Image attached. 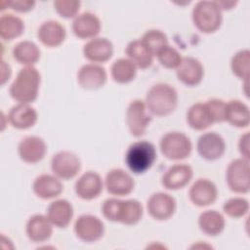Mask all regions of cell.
<instances>
[{
    "label": "cell",
    "mask_w": 250,
    "mask_h": 250,
    "mask_svg": "<svg viewBox=\"0 0 250 250\" xmlns=\"http://www.w3.org/2000/svg\"><path fill=\"white\" fill-rule=\"evenodd\" d=\"M13 56L17 62L28 66L39 60L40 50L35 43L31 41H22L14 47Z\"/></svg>",
    "instance_id": "4dcf8cb0"
},
{
    "label": "cell",
    "mask_w": 250,
    "mask_h": 250,
    "mask_svg": "<svg viewBox=\"0 0 250 250\" xmlns=\"http://www.w3.org/2000/svg\"><path fill=\"white\" fill-rule=\"evenodd\" d=\"M40 85L38 70L28 65L21 68L11 85V97L20 104H29L36 100Z\"/></svg>",
    "instance_id": "7a4b0ae2"
},
{
    "label": "cell",
    "mask_w": 250,
    "mask_h": 250,
    "mask_svg": "<svg viewBox=\"0 0 250 250\" xmlns=\"http://www.w3.org/2000/svg\"><path fill=\"white\" fill-rule=\"evenodd\" d=\"M8 120L17 129H27L36 123L37 112L28 104H20L12 107Z\"/></svg>",
    "instance_id": "603a6c76"
},
{
    "label": "cell",
    "mask_w": 250,
    "mask_h": 250,
    "mask_svg": "<svg viewBox=\"0 0 250 250\" xmlns=\"http://www.w3.org/2000/svg\"><path fill=\"white\" fill-rule=\"evenodd\" d=\"M63 188L60 180L52 175L43 174L37 177L33 183L35 194L43 199H50L59 196Z\"/></svg>",
    "instance_id": "d4e9b609"
},
{
    "label": "cell",
    "mask_w": 250,
    "mask_h": 250,
    "mask_svg": "<svg viewBox=\"0 0 250 250\" xmlns=\"http://www.w3.org/2000/svg\"><path fill=\"white\" fill-rule=\"evenodd\" d=\"M141 40L147 50L152 54V56L157 55L161 49L168 45L167 36L162 31L157 29L146 31Z\"/></svg>",
    "instance_id": "836d02e7"
},
{
    "label": "cell",
    "mask_w": 250,
    "mask_h": 250,
    "mask_svg": "<svg viewBox=\"0 0 250 250\" xmlns=\"http://www.w3.org/2000/svg\"><path fill=\"white\" fill-rule=\"evenodd\" d=\"M126 54L129 60L140 68H147L152 63L153 56L142 40L131 41L126 48Z\"/></svg>",
    "instance_id": "83f0119b"
},
{
    "label": "cell",
    "mask_w": 250,
    "mask_h": 250,
    "mask_svg": "<svg viewBox=\"0 0 250 250\" xmlns=\"http://www.w3.org/2000/svg\"><path fill=\"white\" fill-rule=\"evenodd\" d=\"M77 80L82 88L96 90L104 85L106 81V72L104 67L98 64L88 63L80 68L77 74Z\"/></svg>",
    "instance_id": "e0dca14e"
},
{
    "label": "cell",
    "mask_w": 250,
    "mask_h": 250,
    "mask_svg": "<svg viewBox=\"0 0 250 250\" xmlns=\"http://www.w3.org/2000/svg\"><path fill=\"white\" fill-rule=\"evenodd\" d=\"M227 183L229 188L238 193H246L249 191V161L245 158L235 159L229 165L227 169Z\"/></svg>",
    "instance_id": "52a82bcc"
},
{
    "label": "cell",
    "mask_w": 250,
    "mask_h": 250,
    "mask_svg": "<svg viewBox=\"0 0 250 250\" xmlns=\"http://www.w3.org/2000/svg\"><path fill=\"white\" fill-rule=\"evenodd\" d=\"M192 178V169L186 164L170 167L162 177V185L167 189H179L187 186Z\"/></svg>",
    "instance_id": "d6986e66"
},
{
    "label": "cell",
    "mask_w": 250,
    "mask_h": 250,
    "mask_svg": "<svg viewBox=\"0 0 250 250\" xmlns=\"http://www.w3.org/2000/svg\"><path fill=\"white\" fill-rule=\"evenodd\" d=\"M239 151L245 159H249V133L244 134L239 141Z\"/></svg>",
    "instance_id": "60d3db41"
},
{
    "label": "cell",
    "mask_w": 250,
    "mask_h": 250,
    "mask_svg": "<svg viewBox=\"0 0 250 250\" xmlns=\"http://www.w3.org/2000/svg\"><path fill=\"white\" fill-rule=\"evenodd\" d=\"M54 6L58 14L65 19H70L76 16L79 11L80 2L69 0H58L54 2Z\"/></svg>",
    "instance_id": "74e56055"
},
{
    "label": "cell",
    "mask_w": 250,
    "mask_h": 250,
    "mask_svg": "<svg viewBox=\"0 0 250 250\" xmlns=\"http://www.w3.org/2000/svg\"><path fill=\"white\" fill-rule=\"evenodd\" d=\"M156 159L154 146L146 141H140L131 145L126 153V163L135 174L147 171Z\"/></svg>",
    "instance_id": "277c9868"
},
{
    "label": "cell",
    "mask_w": 250,
    "mask_h": 250,
    "mask_svg": "<svg viewBox=\"0 0 250 250\" xmlns=\"http://www.w3.org/2000/svg\"><path fill=\"white\" fill-rule=\"evenodd\" d=\"M146 104L140 101H133L127 109L126 121L131 134L135 137L142 136L148 126L151 118L146 114Z\"/></svg>",
    "instance_id": "30bf717a"
},
{
    "label": "cell",
    "mask_w": 250,
    "mask_h": 250,
    "mask_svg": "<svg viewBox=\"0 0 250 250\" xmlns=\"http://www.w3.org/2000/svg\"><path fill=\"white\" fill-rule=\"evenodd\" d=\"M147 212L156 220H167L176 210V201L168 193L156 192L147 200Z\"/></svg>",
    "instance_id": "8fae6325"
},
{
    "label": "cell",
    "mask_w": 250,
    "mask_h": 250,
    "mask_svg": "<svg viewBox=\"0 0 250 250\" xmlns=\"http://www.w3.org/2000/svg\"><path fill=\"white\" fill-rule=\"evenodd\" d=\"M72 30L78 38H94L101 30V21L94 14L83 13L74 20Z\"/></svg>",
    "instance_id": "44dd1931"
},
{
    "label": "cell",
    "mask_w": 250,
    "mask_h": 250,
    "mask_svg": "<svg viewBox=\"0 0 250 250\" xmlns=\"http://www.w3.org/2000/svg\"><path fill=\"white\" fill-rule=\"evenodd\" d=\"M198 225L205 234L215 236L224 230L225 219L219 212L215 210H207L199 216Z\"/></svg>",
    "instance_id": "f1b7e54d"
},
{
    "label": "cell",
    "mask_w": 250,
    "mask_h": 250,
    "mask_svg": "<svg viewBox=\"0 0 250 250\" xmlns=\"http://www.w3.org/2000/svg\"><path fill=\"white\" fill-rule=\"evenodd\" d=\"M11 75V69L9 64H7L4 61H2L1 64V84H4Z\"/></svg>",
    "instance_id": "b9f144b4"
},
{
    "label": "cell",
    "mask_w": 250,
    "mask_h": 250,
    "mask_svg": "<svg viewBox=\"0 0 250 250\" xmlns=\"http://www.w3.org/2000/svg\"><path fill=\"white\" fill-rule=\"evenodd\" d=\"M53 224L48 217L34 215L26 224V234L33 242H44L48 240L53 232Z\"/></svg>",
    "instance_id": "7402d4cb"
},
{
    "label": "cell",
    "mask_w": 250,
    "mask_h": 250,
    "mask_svg": "<svg viewBox=\"0 0 250 250\" xmlns=\"http://www.w3.org/2000/svg\"><path fill=\"white\" fill-rule=\"evenodd\" d=\"M145 104L153 115L166 116L176 109L178 94L172 86L158 83L147 92Z\"/></svg>",
    "instance_id": "3957f363"
},
{
    "label": "cell",
    "mask_w": 250,
    "mask_h": 250,
    "mask_svg": "<svg viewBox=\"0 0 250 250\" xmlns=\"http://www.w3.org/2000/svg\"><path fill=\"white\" fill-rule=\"evenodd\" d=\"M189 198L196 206H207L212 204L218 195L216 186L207 179L197 180L189 189Z\"/></svg>",
    "instance_id": "2e32d148"
},
{
    "label": "cell",
    "mask_w": 250,
    "mask_h": 250,
    "mask_svg": "<svg viewBox=\"0 0 250 250\" xmlns=\"http://www.w3.org/2000/svg\"><path fill=\"white\" fill-rule=\"evenodd\" d=\"M210 115L213 122H222L225 121V106L226 103L222 100L212 99L206 103Z\"/></svg>",
    "instance_id": "f35d334b"
},
{
    "label": "cell",
    "mask_w": 250,
    "mask_h": 250,
    "mask_svg": "<svg viewBox=\"0 0 250 250\" xmlns=\"http://www.w3.org/2000/svg\"><path fill=\"white\" fill-rule=\"evenodd\" d=\"M249 62H250V52L248 50L239 51L236 53L231 60L232 72L240 79L248 80L249 77Z\"/></svg>",
    "instance_id": "e575fe53"
},
{
    "label": "cell",
    "mask_w": 250,
    "mask_h": 250,
    "mask_svg": "<svg viewBox=\"0 0 250 250\" xmlns=\"http://www.w3.org/2000/svg\"><path fill=\"white\" fill-rule=\"evenodd\" d=\"M136 67L129 59H119L111 66V76L117 83H128L135 78Z\"/></svg>",
    "instance_id": "d6a6232c"
},
{
    "label": "cell",
    "mask_w": 250,
    "mask_h": 250,
    "mask_svg": "<svg viewBox=\"0 0 250 250\" xmlns=\"http://www.w3.org/2000/svg\"><path fill=\"white\" fill-rule=\"evenodd\" d=\"M65 35L64 27L55 21H45L38 29V38L47 47H57L61 45Z\"/></svg>",
    "instance_id": "484cf974"
},
{
    "label": "cell",
    "mask_w": 250,
    "mask_h": 250,
    "mask_svg": "<svg viewBox=\"0 0 250 250\" xmlns=\"http://www.w3.org/2000/svg\"><path fill=\"white\" fill-rule=\"evenodd\" d=\"M34 5L35 2L29 0H16L7 2V6L18 12H28L33 9Z\"/></svg>",
    "instance_id": "ab89813d"
},
{
    "label": "cell",
    "mask_w": 250,
    "mask_h": 250,
    "mask_svg": "<svg viewBox=\"0 0 250 250\" xmlns=\"http://www.w3.org/2000/svg\"><path fill=\"white\" fill-rule=\"evenodd\" d=\"M51 168L58 178L69 180L78 174L81 168V162L77 155L64 150L60 151L53 156Z\"/></svg>",
    "instance_id": "ba28073f"
},
{
    "label": "cell",
    "mask_w": 250,
    "mask_h": 250,
    "mask_svg": "<svg viewBox=\"0 0 250 250\" xmlns=\"http://www.w3.org/2000/svg\"><path fill=\"white\" fill-rule=\"evenodd\" d=\"M192 21L201 32H214L222 23L221 8L216 1H200L193 8Z\"/></svg>",
    "instance_id": "5b68a950"
},
{
    "label": "cell",
    "mask_w": 250,
    "mask_h": 250,
    "mask_svg": "<svg viewBox=\"0 0 250 250\" xmlns=\"http://www.w3.org/2000/svg\"><path fill=\"white\" fill-rule=\"evenodd\" d=\"M102 211L107 220L120 222L128 226L139 223L143 216V206L135 199H107L104 202Z\"/></svg>",
    "instance_id": "6da1fadb"
},
{
    "label": "cell",
    "mask_w": 250,
    "mask_h": 250,
    "mask_svg": "<svg viewBox=\"0 0 250 250\" xmlns=\"http://www.w3.org/2000/svg\"><path fill=\"white\" fill-rule=\"evenodd\" d=\"M156 56L160 63L166 68H177L182 61L179 52L168 45L161 49Z\"/></svg>",
    "instance_id": "8d00e7d4"
},
{
    "label": "cell",
    "mask_w": 250,
    "mask_h": 250,
    "mask_svg": "<svg viewBox=\"0 0 250 250\" xmlns=\"http://www.w3.org/2000/svg\"><path fill=\"white\" fill-rule=\"evenodd\" d=\"M45 142L36 136L23 138L19 145V154L21 160L26 163L34 164L41 161L46 154Z\"/></svg>",
    "instance_id": "4fadbf2b"
},
{
    "label": "cell",
    "mask_w": 250,
    "mask_h": 250,
    "mask_svg": "<svg viewBox=\"0 0 250 250\" xmlns=\"http://www.w3.org/2000/svg\"><path fill=\"white\" fill-rule=\"evenodd\" d=\"M225 120L235 127H247L250 121L248 106L240 101H229L225 106Z\"/></svg>",
    "instance_id": "4316f807"
},
{
    "label": "cell",
    "mask_w": 250,
    "mask_h": 250,
    "mask_svg": "<svg viewBox=\"0 0 250 250\" xmlns=\"http://www.w3.org/2000/svg\"><path fill=\"white\" fill-rule=\"evenodd\" d=\"M162 154L170 160H181L191 152V142L183 133L170 132L164 135L160 142Z\"/></svg>",
    "instance_id": "8992f818"
},
{
    "label": "cell",
    "mask_w": 250,
    "mask_h": 250,
    "mask_svg": "<svg viewBox=\"0 0 250 250\" xmlns=\"http://www.w3.org/2000/svg\"><path fill=\"white\" fill-rule=\"evenodd\" d=\"M103 190V181L95 172L84 173L75 184L76 194L85 200H91L100 195Z\"/></svg>",
    "instance_id": "ac0fdd59"
},
{
    "label": "cell",
    "mask_w": 250,
    "mask_h": 250,
    "mask_svg": "<svg viewBox=\"0 0 250 250\" xmlns=\"http://www.w3.org/2000/svg\"><path fill=\"white\" fill-rule=\"evenodd\" d=\"M197 150L204 159L216 160L225 153L226 143L220 135L215 132H208L198 139Z\"/></svg>",
    "instance_id": "7c38bea8"
},
{
    "label": "cell",
    "mask_w": 250,
    "mask_h": 250,
    "mask_svg": "<svg viewBox=\"0 0 250 250\" xmlns=\"http://www.w3.org/2000/svg\"><path fill=\"white\" fill-rule=\"evenodd\" d=\"M134 185L133 178L122 169H113L105 177L106 190L113 195L123 196L131 193Z\"/></svg>",
    "instance_id": "5bb4252c"
},
{
    "label": "cell",
    "mask_w": 250,
    "mask_h": 250,
    "mask_svg": "<svg viewBox=\"0 0 250 250\" xmlns=\"http://www.w3.org/2000/svg\"><path fill=\"white\" fill-rule=\"evenodd\" d=\"M224 212L232 218H240L247 214L249 210L248 201L244 198H231L223 206Z\"/></svg>",
    "instance_id": "d590c367"
},
{
    "label": "cell",
    "mask_w": 250,
    "mask_h": 250,
    "mask_svg": "<svg viewBox=\"0 0 250 250\" xmlns=\"http://www.w3.org/2000/svg\"><path fill=\"white\" fill-rule=\"evenodd\" d=\"M187 121L194 130H204L214 123L206 104L202 103H197L188 109Z\"/></svg>",
    "instance_id": "f546056e"
},
{
    "label": "cell",
    "mask_w": 250,
    "mask_h": 250,
    "mask_svg": "<svg viewBox=\"0 0 250 250\" xmlns=\"http://www.w3.org/2000/svg\"><path fill=\"white\" fill-rule=\"evenodd\" d=\"M23 21L14 15H4L0 19V36L4 40H13L23 32Z\"/></svg>",
    "instance_id": "1f68e13d"
},
{
    "label": "cell",
    "mask_w": 250,
    "mask_h": 250,
    "mask_svg": "<svg viewBox=\"0 0 250 250\" xmlns=\"http://www.w3.org/2000/svg\"><path fill=\"white\" fill-rule=\"evenodd\" d=\"M84 57L93 62H104L113 54L112 43L106 38H94L83 49Z\"/></svg>",
    "instance_id": "ffe728a7"
},
{
    "label": "cell",
    "mask_w": 250,
    "mask_h": 250,
    "mask_svg": "<svg viewBox=\"0 0 250 250\" xmlns=\"http://www.w3.org/2000/svg\"><path fill=\"white\" fill-rule=\"evenodd\" d=\"M73 216L72 205L64 199L52 202L47 210V217L53 226L57 228H65L70 223Z\"/></svg>",
    "instance_id": "cb8c5ba5"
},
{
    "label": "cell",
    "mask_w": 250,
    "mask_h": 250,
    "mask_svg": "<svg viewBox=\"0 0 250 250\" xmlns=\"http://www.w3.org/2000/svg\"><path fill=\"white\" fill-rule=\"evenodd\" d=\"M76 236L84 242H95L101 239L104 232V223L96 216L82 215L74 225Z\"/></svg>",
    "instance_id": "9c48e42d"
},
{
    "label": "cell",
    "mask_w": 250,
    "mask_h": 250,
    "mask_svg": "<svg viewBox=\"0 0 250 250\" xmlns=\"http://www.w3.org/2000/svg\"><path fill=\"white\" fill-rule=\"evenodd\" d=\"M203 75V66L201 62L194 58H183L177 67L178 79L188 86H195L199 84Z\"/></svg>",
    "instance_id": "9a60e30c"
}]
</instances>
